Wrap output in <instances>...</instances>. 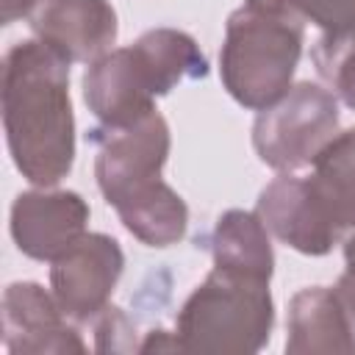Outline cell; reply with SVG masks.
Segmentation results:
<instances>
[{"mask_svg":"<svg viewBox=\"0 0 355 355\" xmlns=\"http://www.w3.org/2000/svg\"><path fill=\"white\" fill-rule=\"evenodd\" d=\"M3 128L19 175L58 186L75 161L69 61L42 39L17 42L3 61Z\"/></svg>","mask_w":355,"mask_h":355,"instance_id":"obj_1","label":"cell"},{"mask_svg":"<svg viewBox=\"0 0 355 355\" xmlns=\"http://www.w3.org/2000/svg\"><path fill=\"white\" fill-rule=\"evenodd\" d=\"M305 22L266 0H244L227 17L219 50V75L227 94L252 111L277 103L302 55Z\"/></svg>","mask_w":355,"mask_h":355,"instance_id":"obj_2","label":"cell"},{"mask_svg":"<svg viewBox=\"0 0 355 355\" xmlns=\"http://www.w3.org/2000/svg\"><path fill=\"white\" fill-rule=\"evenodd\" d=\"M275 324L269 280L214 266L175 319L180 352H258Z\"/></svg>","mask_w":355,"mask_h":355,"instance_id":"obj_3","label":"cell"},{"mask_svg":"<svg viewBox=\"0 0 355 355\" xmlns=\"http://www.w3.org/2000/svg\"><path fill=\"white\" fill-rule=\"evenodd\" d=\"M338 133L336 94L319 83L300 80L277 103L266 105L252 125V147L275 172L311 166L319 150Z\"/></svg>","mask_w":355,"mask_h":355,"instance_id":"obj_4","label":"cell"},{"mask_svg":"<svg viewBox=\"0 0 355 355\" xmlns=\"http://www.w3.org/2000/svg\"><path fill=\"white\" fill-rule=\"evenodd\" d=\"M92 141L97 144L94 178L111 208L161 180L169 155V125L158 111L122 128H100Z\"/></svg>","mask_w":355,"mask_h":355,"instance_id":"obj_5","label":"cell"},{"mask_svg":"<svg viewBox=\"0 0 355 355\" xmlns=\"http://www.w3.org/2000/svg\"><path fill=\"white\" fill-rule=\"evenodd\" d=\"M125 255L116 239L83 233L50 266V288L72 322H92L108 308L111 291L122 275Z\"/></svg>","mask_w":355,"mask_h":355,"instance_id":"obj_6","label":"cell"},{"mask_svg":"<svg viewBox=\"0 0 355 355\" xmlns=\"http://www.w3.org/2000/svg\"><path fill=\"white\" fill-rule=\"evenodd\" d=\"M3 344L11 355L86 352L80 333L69 324L55 294L31 280L11 283L3 291Z\"/></svg>","mask_w":355,"mask_h":355,"instance_id":"obj_7","label":"cell"},{"mask_svg":"<svg viewBox=\"0 0 355 355\" xmlns=\"http://www.w3.org/2000/svg\"><path fill=\"white\" fill-rule=\"evenodd\" d=\"M89 225V205L78 191H22L11 205V239L33 261H55Z\"/></svg>","mask_w":355,"mask_h":355,"instance_id":"obj_8","label":"cell"},{"mask_svg":"<svg viewBox=\"0 0 355 355\" xmlns=\"http://www.w3.org/2000/svg\"><path fill=\"white\" fill-rule=\"evenodd\" d=\"M255 214L269 233L302 255H324L344 236L313 197L308 180L291 172H280L258 194Z\"/></svg>","mask_w":355,"mask_h":355,"instance_id":"obj_9","label":"cell"},{"mask_svg":"<svg viewBox=\"0 0 355 355\" xmlns=\"http://www.w3.org/2000/svg\"><path fill=\"white\" fill-rule=\"evenodd\" d=\"M28 19L36 39L69 64H92L116 42V11L108 0H42Z\"/></svg>","mask_w":355,"mask_h":355,"instance_id":"obj_10","label":"cell"},{"mask_svg":"<svg viewBox=\"0 0 355 355\" xmlns=\"http://www.w3.org/2000/svg\"><path fill=\"white\" fill-rule=\"evenodd\" d=\"M83 100L103 128H122L155 111V94L133 47L111 50L89 64L83 75Z\"/></svg>","mask_w":355,"mask_h":355,"instance_id":"obj_11","label":"cell"},{"mask_svg":"<svg viewBox=\"0 0 355 355\" xmlns=\"http://www.w3.org/2000/svg\"><path fill=\"white\" fill-rule=\"evenodd\" d=\"M286 352L291 355H319V352L349 355L355 352L352 322L333 288L311 286L291 297Z\"/></svg>","mask_w":355,"mask_h":355,"instance_id":"obj_12","label":"cell"},{"mask_svg":"<svg viewBox=\"0 0 355 355\" xmlns=\"http://www.w3.org/2000/svg\"><path fill=\"white\" fill-rule=\"evenodd\" d=\"M330 222L347 233L355 227V128L336 133L313 158L305 178Z\"/></svg>","mask_w":355,"mask_h":355,"instance_id":"obj_13","label":"cell"},{"mask_svg":"<svg viewBox=\"0 0 355 355\" xmlns=\"http://www.w3.org/2000/svg\"><path fill=\"white\" fill-rule=\"evenodd\" d=\"M130 47L155 97L169 94L189 78H205L208 72V61L200 53L197 42L178 28H153L141 33Z\"/></svg>","mask_w":355,"mask_h":355,"instance_id":"obj_14","label":"cell"},{"mask_svg":"<svg viewBox=\"0 0 355 355\" xmlns=\"http://www.w3.org/2000/svg\"><path fill=\"white\" fill-rule=\"evenodd\" d=\"M211 252H214V266L219 269H230L263 280L272 277L275 252L269 244V230L258 214L239 208L225 211L216 219L211 236Z\"/></svg>","mask_w":355,"mask_h":355,"instance_id":"obj_15","label":"cell"},{"mask_svg":"<svg viewBox=\"0 0 355 355\" xmlns=\"http://www.w3.org/2000/svg\"><path fill=\"white\" fill-rule=\"evenodd\" d=\"M114 211L119 214V219L128 227V233H133L147 247L178 244L186 236V227H189L186 202L164 180H158L150 189L128 197Z\"/></svg>","mask_w":355,"mask_h":355,"instance_id":"obj_16","label":"cell"},{"mask_svg":"<svg viewBox=\"0 0 355 355\" xmlns=\"http://www.w3.org/2000/svg\"><path fill=\"white\" fill-rule=\"evenodd\" d=\"M313 64L327 89L355 111V25L327 31L313 44Z\"/></svg>","mask_w":355,"mask_h":355,"instance_id":"obj_17","label":"cell"},{"mask_svg":"<svg viewBox=\"0 0 355 355\" xmlns=\"http://www.w3.org/2000/svg\"><path fill=\"white\" fill-rule=\"evenodd\" d=\"M266 3H275L297 14L302 22L319 25L324 33L355 25V0H266Z\"/></svg>","mask_w":355,"mask_h":355,"instance_id":"obj_18","label":"cell"},{"mask_svg":"<svg viewBox=\"0 0 355 355\" xmlns=\"http://www.w3.org/2000/svg\"><path fill=\"white\" fill-rule=\"evenodd\" d=\"M94 333H97V352H128V349H139V344L133 341V324L128 322V316L119 308H103L94 316Z\"/></svg>","mask_w":355,"mask_h":355,"instance_id":"obj_19","label":"cell"},{"mask_svg":"<svg viewBox=\"0 0 355 355\" xmlns=\"http://www.w3.org/2000/svg\"><path fill=\"white\" fill-rule=\"evenodd\" d=\"M333 291H336L338 302L344 305V311L352 322V330H355V227L344 236V272Z\"/></svg>","mask_w":355,"mask_h":355,"instance_id":"obj_20","label":"cell"},{"mask_svg":"<svg viewBox=\"0 0 355 355\" xmlns=\"http://www.w3.org/2000/svg\"><path fill=\"white\" fill-rule=\"evenodd\" d=\"M175 349H180V341L175 333L166 330H150L139 344V352H175Z\"/></svg>","mask_w":355,"mask_h":355,"instance_id":"obj_21","label":"cell"},{"mask_svg":"<svg viewBox=\"0 0 355 355\" xmlns=\"http://www.w3.org/2000/svg\"><path fill=\"white\" fill-rule=\"evenodd\" d=\"M42 0H0V6H3V25H11L19 17H31V11Z\"/></svg>","mask_w":355,"mask_h":355,"instance_id":"obj_22","label":"cell"}]
</instances>
